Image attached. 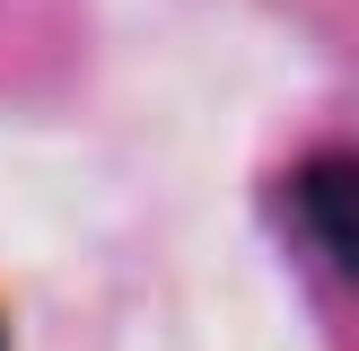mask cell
I'll return each instance as SVG.
<instances>
[{"mask_svg":"<svg viewBox=\"0 0 359 351\" xmlns=\"http://www.w3.org/2000/svg\"><path fill=\"white\" fill-rule=\"evenodd\" d=\"M280 237L307 263L325 290L351 281V246H359V202H351V150L342 140H316V150L290 158L280 176Z\"/></svg>","mask_w":359,"mask_h":351,"instance_id":"6da1fadb","label":"cell"},{"mask_svg":"<svg viewBox=\"0 0 359 351\" xmlns=\"http://www.w3.org/2000/svg\"><path fill=\"white\" fill-rule=\"evenodd\" d=\"M0 351H9V325H0Z\"/></svg>","mask_w":359,"mask_h":351,"instance_id":"7a4b0ae2","label":"cell"}]
</instances>
